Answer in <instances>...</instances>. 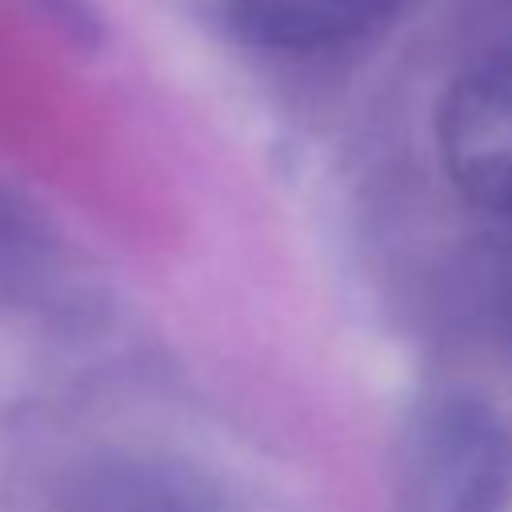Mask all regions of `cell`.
Segmentation results:
<instances>
[{
    "mask_svg": "<svg viewBox=\"0 0 512 512\" xmlns=\"http://www.w3.org/2000/svg\"><path fill=\"white\" fill-rule=\"evenodd\" d=\"M404 512H504L508 444L472 396H432L408 428Z\"/></svg>",
    "mask_w": 512,
    "mask_h": 512,
    "instance_id": "cell-1",
    "label": "cell"
},
{
    "mask_svg": "<svg viewBox=\"0 0 512 512\" xmlns=\"http://www.w3.org/2000/svg\"><path fill=\"white\" fill-rule=\"evenodd\" d=\"M436 140L452 188L492 228H512V44L492 48L452 80Z\"/></svg>",
    "mask_w": 512,
    "mask_h": 512,
    "instance_id": "cell-2",
    "label": "cell"
},
{
    "mask_svg": "<svg viewBox=\"0 0 512 512\" xmlns=\"http://www.w3.org/2000/svg\"><path fill=\"white\" fill-rule=\"evenodd\" d=\"M400 8L404 0H228V12L244 36L284 52L352 44L392 20Z\"/></svg>",
    "mask_w": 512,
    "mask_h": 512,
    "instance_id": "cell-3",
    "label": "cell"
},
{
    "mask_svg": "<svg viewBox=\"0 0 512 512\" xmlns=\"http://www.w3.org/2000/svg\"><path fill=\"white\" fill-rule=\"evenodd\" d=\"M72 512H220L216 496L176 464L108 460L80 476Z\"/></svg>",
    "mask_w": 512,
    "mask_h": 512,
    "instance_id": "cell-4",
    "label": "cell"
},
{
    "mask_svg": "<svg viewBox=\"0 0 512 512\" xmlns=\"http://www.w3.org/2000/svg\"><path fill=\"white\" fill-rule=\"evenodd\" d=\"M480 260V308L500 344L512 348V228H492Z\"/></svg>",
    "mask_w": 512,
    "mask_h": 512,
    "instance_id": "cell-5",
    "label": "cell"
}]
</instances>
